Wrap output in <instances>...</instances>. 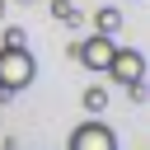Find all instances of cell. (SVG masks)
Instances as JSON below:
<instances>
[{
    "mask_svg": "<svg viewBox=\"0 0 150 150\" xmlns=\"http://www.w3.org/2000/svg\"><path fill=\"white\" fill-rule=\"evenodd\" d=\"M33 75H38L33 52H28L23 42H19V47L0 42V94L9 98V94H19V89H28V84H33Z\"/></svg>",
    "mask_w": 150,
    "mask_h": 150,
    "instance_id": "1",
    "label": "cell"
},
{
    "mask_svg": "<svg viewBox=\"0 0 150 150\" xmlns=\"http://www.w3.org/2000/svg\"><path fill=\"white\" fill-rule=\"evenodd\" d=\"M112 47H117V42H112L108 33H89L84 42H75V61H80L84 70L103 75V70H108V61H112Z\"/></svg>",
    "mask_w": 150,
    "mask_h": 150,
    "instance_id": "3",
    "label": "cell"
},
{
    "mask_svg": "<svg viewBox=\"0 0 150 150\" xmlns=\"http://www.w3.org/2000/svg\"><path fill=\"white\" fill-rule=\"evenodd\" d=\"M0 103H5V94H0Z\"/></svg>",
    "mask_w": 150,
    "mask_h": 150,
    "instance_id": "11",
    "label": "cell"
},
{
    "mask_svg": "<svg viewBox=\"0 0 150 150\" xmlns=\"http://www.w3.org/2000/svg\"><path fill=\"white\" fill-rule=\"evenodd\" d=\"M66 150H117V136H112V127H108V122L89 117V122H80V127L70 131Z\"/></svg>",
    "mask_w": 150,
    "mask_h": 150,
    "instance_id": "2",
    "label": "cell"
},
{
    "mask_svg": "<svg viewBox=\"0 0 150 150\" xmlns=\"http://www.w3.org/2000/svg\"><path fill=\"white\" fill-rule=\"evenodd\" d=\"M80 103H84V112H89V117H98V112L108 108V89H103V84H89V89L80 94Z\"/></svg>",
    "mask_w": 150,
    "mask_h": 150,
    "instance_id": "6",
    "label": "cell"
},
{
    "mask_svg": "<svg viewBox=\"0 0 150 150\" xmlns=\"http://www.w3.org/2000/svg\"><path fill=\"white\" fill-rule=\"evenodd\" d=\"M0 19H5V0H0Z\"/></svg>",
    "mask_w": 150,
    "mask_h": 150,
    "instance_id": "9",
    "label": "cell"
},
{
    "mask_svg": "<svg viewBox=\"0 0 150 150\" xmlns=\"http://www.w3.org/2000/svg\"><path fill=\"white\" fill-rule=\"evenodd\" d=\"M52 14H56V19H75V9H70V0H56V5H52Z\"/></svg>",
    "mask_w": 150,
    "mask_h": 150,
    "instance_id": "7",
    "label": "cell"
},
{
    "mask_svg": "<svg viewBox=\"0 0 150 150\" xmlns=\"http://www.w3.org/2000/svg\"><path fill=\"white\" fill-rule=\"evenodd\" d=\"M19 5H28V0H19Z\"/></svg>",
    "mask_w": 150,
    "mask_h": 150,
    "instance_id": "10",
    "label": "cell"
},
{
    "mask_svg": "<svg viewBox=\"0 0 150 150\" xmlns=\"http://www.w3.org/2000/svg\"><path fill=\"white\" fill-rule=\"evenodd\" d=\"M94 33H122V9H112V5H103L98 14H94Z\"/></svg>",
    "mask_w": 150,
    "mask_h": 150,
    "instance_id": "5",
    "label": "cell"
},
{
    "mask_svg": "<svg viewBox=\"0 0 150 150\" xmlns=\"http://www.w3.org/2000/svg\"><path fill=\"white\" fill-rule=\"evenodd\" d=\"M5 42H9V47H19V42H28V38H23V28H5Z\"/></svg>",
    "mask_w": 150,
    "mask_h": 150,
    "instance_id": "8",
    "label": "cell"
},
{
    "mask_svg": "<svg viewBox=\"0 0 150 150\" xmlns=\"http://www.w3.org/2000/svg\"><path fill=\"white\" fill-rule=\"evenodd\" d=\"M103 75H112L117 84L145 80V56H141L136 47H112V61H108V70H103Z\"/></svg>",
    "mask_w": 150,
    "mask_h": 150,
    "instance_id": "4",
    "label": "cell"
}]
</instances>
